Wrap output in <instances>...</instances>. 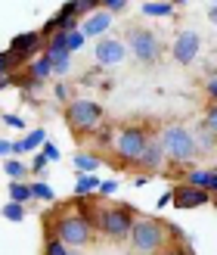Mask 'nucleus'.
Here are the masks:
<instances>
[{"instance_id": "nucleus-31", "label": "nucleus", "mask_w": 217, "mask_h": 255, "mask_svg": "<svg viewBox=\"0 0 217 255\" xmlns=\"http://www.w3.org/2000/svg\"><path fill=\"white\" fill-rule=\"evenodd\" d=\"M93 137H96V143H99V146H115V134L109 131V128H96V134H93Z\"/></svg>"}, {"instance_id": "nucleus-21", "label": "nucleus", "mask_w": 217, "mask_h": 255, "mask_svg": "<svg viewBox=\"0 0 217 255\" xmlns=\"http://www.w3.org/2000/svg\"><path fill=\"white\" fill-rule=\"evenodd\" d=\"M47 131H44V128H34V131H28V137H22V143H25V149H28V152H41V146L47 143Z\"/></svg>"}, {"instance_id": "nucleus-38", "label": "nucleus", "mask_w": 217, "mask_h": 255, "mask_svg": "<svg viewBox=\"0 0 217 255\" xmlns=\"http://www.w3.org/2000/svg\"><path fill=\"white\" fill-rule=\"evenodd\" d=\"M3 125H9V128H25V122L19 116H3Z\"/></svg>"}, {"instance_id": "nucleus-39", "label": "nucleus", "mask_w": 217, "mask_h": 255, "mask_svg": "<svg viewBox=\"0 0 217 255\" xmlns=\"http://www.w3.org/2000/svg\"><path fill=\"white\" fill-rule=\"evenodd\" d=\"M0 156H12V140H0Z\"/></svg>"}, {"instance_id": "nucleus-34", "label": "nucleus", "mask_w": 217, "mask_h": 255, "mask_svg": "<svg viewBox=\"0 0 217 255\" xmlns=\"http://www.w3.org/2000/svg\"><path fill=\"white\" fill-rule=\"evenodd\" d=\"M47 165H50V162L41 156V152H34V159H31V174H41V171L47 168Z\"/></svg>"}, {"instance_id": "nucleus-43", "label": "nucleus", "mask_w": 217, "mask_h": 255, "mask_svg": "<svg viewBox=\"0 0 217 255\" xmlns=\"http://www.w3.org/2000/svg\"><path fill=\"white\" fill-rule=\"evenodd\" d=\"M16 84V78H12V75H6V78H0V91H6V87H12Z\"/></svg>"}, {"instance_id": "nucleus-6", "label": "nucleus", "mask_w": 217, "mask_h": 255, "mask_svg": "<svg viewBox=\"0 0 217 255\" xmlns=\"http://www.w3.org/2000/svg\"><path fill=\"white\" fill-rule=\"evenodd\" d=\"M127 50L143 62V66H155L158 56H161V41L155 31L149 28H131L127 31Z\"/></svg>"}, {"instance_id": "nucleus-35", "label": "nucleus", "mask_w": 217, "mask_h": 255, "mask_svg": "<svg viewBox=\"0 0 217 255\" xmlns=\"http://www.w3.org/2000/svg\"><path fill=\"white\" fill-rule=\"evenodd\" d=\"M112 193H118V181H103L99 184V196H112Z\"/></svg>"}, {"instance_id": "nucleus-9", "label": "nucleus", "mask_w": 217, "mask_h": 255, "mask_svg": "<svg viewBox=\"0 0 217 255\" xmlns=\"http://www.w3.org/2000/svg\"><path fill=\"white\" fill-rule=\"evenodd\" d=\"M202 53V34L196 31H180L174 37V59L180 62V66H189V62H196V56Z\"/></svg>"}, {"instance_id": "nucleus-11", "label": "nucleus", "mask_w": 217, "mask_h": 255, "mask_svg": "<svg viewBox=\"0 0 217 255\" xmlns=\"http://www.w3.org/2000/svg\"><path fill=\"white\" fill-rule=\"evenodd\" d=\"M78 19H81V16H78V6H74V0H72V3H62V9L44 25V34L53 37L56 31H78Z\"/></svg>"}, {"instance_id": "nucleus-36", "label": "nucleus", "mask_w": 217, "mask_h": 255, "mask_svg": "<svg viewBox=\"0 0 217 255\" xmlns=\"http://www.w3.org/2000/svg\"><path fill=\"white\" fill-rule=\"evenodd\" d=\"M205 94H208V100H211V103H217V75H214V78L205 84Z\"/></svg>"}, {"instance_id": "nucleus-1", "label": "nucleus", "mask_w": 217, "mask_h": 255, "mask_svg": "<svg viewBox=\"0 0 217 255\" xmlns=\"http://www.w3.org/2000/svg\"><path fill=\"white\" fill-rule=\"evenodd\" d=\"M93 231H96V227L87 221L81 212H69V215H62V218L53 224V231L47 234V240L56 237L59 243H66L69 249H84L93 240Z\"/></svg>"}, {"instance_id": "nucleus-2", "label": "nucleus", "mask_w": 217, "mask_h": 255, "mask_svg": "<svg viewBox=\"0 0 217 255\" xmlns=\"http://www.w3.org/2000/svg\"><path fill=\"white\" fill-rule=\"evenodd\" d=\"M134 224H137V206L121 202V206H103L96 231H103V237L109 240H127L134 234Z\"/></svg>"}, {"instance_id": "nucleus-3", "label": "nucleus", "mask_w": 217, "mask_h": 255, "mask_svg": "<svg viewBox=\"0 0 217 255\" xmlns=\"http://www.w3.org/2000/svg\"><path fill=\"white\" fill-rule=\"evenodd\" d=\"M161 149H164V156H168L171 162H177V165H186L189 159L199 152V143H196V134L189 131V128H183V125H168L161 131Z\"/></svg>"}, {"instance_id": "nucleus-12", "label": "nucleus", "mask_w": 217, "mask_h": 255, "mask_svg": "<svg viewBox=\"0 0 217 255\" xmlns=\"http://www.w3.org/2000/svg\"><path fill=\"white\" fill-rule=\"evenodd\" d=\"M124 59H127V47L118 41V37H103V41H96V62L99 66H118Z\"/></svg>"}, {"instance_id": "nucleus-29", "label": "nucleus", "mask_w": 217, "mask_h": 255, "mask_svg": "<svg viewBox=\"0 0 217 255\" xmlns=\"http://www.w3.org/2000/svg\"><path fill=\"white\" fill-rule=\"evenodd\" d=\"M72 69V53L66 56H53V75H66Z\"/></svg>"}, {"instance_id": "nucleus-24", "label": "nucleus", "mask_w": 217, "mask_h": 255, "mask_svg": "<svg viewBox=\"0 0 217 255\" xmlns=\"http://www.w3.org/2000/svg\"><path fill=\"white\" fill-rule=\"evenodd\" d=\"M0 215H3L6 221H12V224H19V221H25V206H19V202H3V209H0Z\"/></svg>"}, {"instance_id": "nucleus-13", "label": "nucleus", "mask_w": 217, "mask_h": 255, "mask_svg": "<svg viewBox=\"0 0 217 255\" xmlns=\"http://www.w3.org/2000/svg\"><path fill=\"white\" fill-rule=\"evenodd\" d=\"M164 149H161V140L158 137H149V143H146V149H143V156H140V162H137V168L143 171V174H155V171H161L164 168Z\"/></svg>"}, {"instance_id": "nucleus-28", "label": "nucleus", "mask_w": 217, "mask_h": 255, "mask_svg": "<svg viewBox=\"0 0 217 255\" xmlns=\"http://www.w3.org/2000/svg\"><path fill=\"white\" fill-rule=\"evenodd\" d=\"M84 44H87V37H84L81 28H78V31H69V53H78Z\"/></svg>"}, {"instance_id": "nucleus-18", "label": "nucleus", "mask_w": 217, "mask_h": 255, "mask_svg": "<svg viewBox=\"0 0 217 255\" xmlns=\"http://www.w3.org/2000/svg\"><path fill=\"white\" fill-rule=\"evenodd\" d=\"M99 159L96 152H74V171L78 174H96V168H99Z\"/></svg>"}, {"instance_id": "nucleus-46", "label": "nucleus", "mask_w": 217, "mask_h": 255, "mask_svg": "<svg viewBox=\"0 0 217 255\" xmlns=\"http://www.w3.org/2000/svg\"><path fill=\"white\" fill-rule=\"evenodd\" d=\"M211 202H214V206H217V196H211Z\"/></svg>"}, {"instance_id": "nucleus-16", "label": "nucleus", "mask_w": 217, "mask_h": 255, "mask_svg": "<svg viewBox=\"0 0 217 255\" xmlns=\"http://www.w3.org/2000/svg\"><path fill=\"white\" fill-rule=\"evenodd\" d=\"M99 177L96 174H78V181H74V199H84V196H90V193H99Z\"/></svg>"}, {"instance_id": "nucleus-23", "label": "nucleus", "mask_w": 217, "mask_h": 255, "mask_svg": "<svg viewBox=\"0 0 217 255\" xmlns=\"http://www.w3.org/2000/svg\"><path fill=\"white\" fill-rule=\"evenodd\" d=\"M31 193H34V199H41V202H56V190L50 187L47 181H31Z\"/></svg>"}, {"instance_id": "nucleus-47", "label": "nucleus", "mask_w": 217, "mask_h": 255, "mask_svg": "<svg viewBox=\"0 0 217 255\" xmlns=\"http://www.w3.org/2000/svg\"><path fill=\"white\" fill-rule=\"evenodd\" d=\"M211 171H214V174H217V162H214V168H211Z\"/></svg>"}, {"instance_id": "nucleus-14", "label": "nucleus", "mask_w": 217, "mask_h": 255, "mask_svg": "<svg viewBox=\"0 0 217 255\" xmlns=\"http://www.w3.org/2000/svg\"><path fill=\"white\" fill-rule=\"evenodd\" d=\"M109 25H112V16L106 9H99V12H93V16H87V22L81 25V31H84V37H96V41H103V34L109 31Z\"/></svg>"}, {"instance_id": "nucleus-40", "label": "nucleus", "mask_w": 217, "mask_h": 255, "mask_svg": "<svg viewBox=\"0 0 217 255\" xmlns=\"http://www.w3.org/2000/svg\"><path fill=\"white\" fill-rule=\"evenodd\" d=\"M25 152H28V149H25L22 140H12V156H25Z\"/></svg>"}, {"instance_id": "nucleus-41", "label": "nucleus", "mask_w": 217, "mask_h": 255, "mask_svg": "<svg viewBox=\"0 0 217 255\" xmlns=\"http://www.w3.org/2000/svg\"><path fill=\"white\" fill-rule=\"evenodd\" d=\"M171 199H174V196H171V190H168V193H161V196H158L155 206H158V209H164V206H171Z\"/></svg>"}, {"instance_id": "nucleus-44", "label": "nucleus", "mask_w": 217, "mask_h": 255, "mask_svg": "<svg viewBox=\"0 0 217 255\" xmlns=\"http://www.w3.org/2000/svg\"><path fill=\"white\" fill-rule=\"evenodd\" d=\"M208 193L217 196V174H211V184H208Z\"/></svg>"}, {"instance_id": "nucleus-30", "label": "nucleus", "mask_w": 217, "mask_h": 255, "mask_svg": "<svg viewBox=\"0 0 217 255\" xmlns=\"http://www.w3.org/2000/svg\"><path fill=\"white\" fill-rule=\"evenodd\" d=\"M99 6H103L109 16H118V12H124V9H127V0H103Z\"/></svg>"}, {"instance_id": "nucleus-25", "label": "nucleus", "mask_w": 217, "mask_h": 255, "mask_svg": "<svg viewBox=\"0 0 217 255\" xmlns=\"http://www.w3.org/2000/svg\"><path fill=\"white\" fill-rule=\"evenodd\" d=\"M202 128L217 140V103H208V109H205V116H202Z\"/></svg>"}, {"instance_id": "nucleus-32", "label": "nucleus", "mask_w": 217, "mask_h": 255, "mask_svg": "<svg viewBox=\"0 0 217 255\" xmlns=\"http://www.w3.org/2000/svg\"><path fill=\"white\" fill-rule=\"evenodd\" d=\"M41 156H44L47 162H56V159H59V146H56V143H50V140H47V143L41 146Z\"/></svg>"}, {"instance_id": "nucleus-27", "label": "nucleus", "mask_w": 217, "mask_h": 255, "mask_svg": "<svg viewBox=\"0 0 217 255\" xmlns=\"http://www.w3.org/2000/svg\"><path fill=\"white\" fill-rule=\"evenodd\" d=\"M16 66H19V59L12 56L9 50H3V53H0V78H6V75L16 69Z\"/></svg>"}, {"instance_id": "nucleus-42", "label": "nucleus", "mask_w": 217, "mask_h": 255, "mask_svg": "<svg viewBox=\"0 0 217 255\" xmlns=\"http://www.w3.org/2000/svg\"><path fill=\"white\" fill-rule=\"evenodd\" d=\"M53 94H56V100H69V87H66V84H56Z\"/></svg>"}, {"instance_id": "nucleus-45", "label": "nucleus", "mask_w": 217, "mask_h": 255, "mask_svg": "<svg viewBox=\"0 0 217 255\" xmlns=\"http://www.w3.org/2000/svg\"><path fill=\"white\" fill-rule=\"evenodd\" d=\"M208 19L217 25V3H214V6H208Z\"/></svg>"}, {"instance_id": "nucleus-22", "label": "nucleus", "mask_w": 217, "mask_h": 255, "mask_svg": "<svg viewBox=\"0 0 217 255\" xmlns=\"http://www.w3.org/2000/svg\"><path fill=\"white\" fill-rule=\"evenodd\" d=\"M211 168H193V171H189L186 174V184H193V187H199V190H205V193H208V184H211Z\"/></svg>"}, {"instance_id": "nucleus-19", "label": "nucleus", "mask_w": 217, "mask_h": 255, "mask_svg": "<svg viewBox=\"0 0 217 255\" xmlns=\"http://www.w3.org/2000/svg\"><path fill=\"white\" fill-rule=\"evenodd\" d=\"M9 199L19 202V206H28V202L34 199L31 184H25V181H9Z\"/></svg>"}, {"instance_id": "nucleus-10", "label": "nucleus", "mask_w": 217, "mask_h": 255, "mask_svg": "<svg viewBox=\"0 0 217 255\" xmlns=\"http://www.w3.org/2000/svg\"><path fill=\"white\" fill-rule=\"evenodd\" d=\"M41 47H44V31H25L9 41V53L22 62V59H31Z\"/></svg>"}, {"instance_id": "nucleus-33", "label": "nucleus", "mask_w": 217, "mask_h": 255, "mask_svg": "<svg viewBox=\"0 0 217 255\" xmlns=\"http://www.w3.org/2000/svg\"><path fill=\"white\" fill-rule=\"evenodd\" d=\"M74 6H78V16H87L90 9L99 6V0H74ZM90 16H93V12H90Z\"/></svg>"}, {"instance_id": "nucleus-5", "label": "nucleus", "mask_w": 217, "mask_h": 255, "mask_svg": "<svg viewBox=\"0 0 217 255\" xmlns=\"http://www.w3.org/2000/svg\"><path fill=\"white\" fill-rule=\"evenodd\" d=\"M146 143H149V134L143 128L131 125V128H121V131L115 134V146L112 149L124 165H137L140 156H143V149H146Z\"/></svg>"}, {"instance_id": "nucleus-20", "label": "nucleus", "mask_w": 217, "mask_h": 255, "mask_svg": "<svg viewBox=\"0 0 217 255\" xmlns=\"http://www.w3.org/2000/svg\"><path fill=\"white\" fill-rule=\"evenodd\" d=\"M28 165L25 162H19V159H6L3 162V174L9 177V181H25V177H28Z\"/></svg>"}, {"instance_id": "nucleus-17", "label": "nucleus", "mask_w": 217, "mask_h": 255, "mask_svg": "<svg viewBox=\"0 0 217 255\" xmlns=\"http://www.w3.org/2000/svg\"><path fill=\"white\" fill-rule=\"evenodd\" d=\"M28 72H31V78H34V81H47L50 75H53V59L47 56V50H44L41 56H34V59H31V69H28Z\"/></svg>"}, {"instance_id": "nucleus-26", "label": "nucleus", "mask_w": 217, "mask_h": 255, "mask_svg": "<svg viewBox=\"0 0 217 255\" xmlns=\"http://www.w3.org/2000/svg\"><path fill=\"white\" fill-rule=\"evenodd\" d=\"M44 255H81V252H78V249H69L66 243H59L56 237H50L47 246H44Z\"/></svg>"}, {"instance_id": "nucleus-15", "label": "nucleus", "mask_w": 217, "mask_h": 255, "mask_svg": "<svg viewBox=\"0 0 217 255\" xmlns=\"http://www.w3.org/2000/svg\"><path fill=\"white\" fill-rule=\"evenodd\" d=\"M174 9H177V3H171V0H146L140 6V12L149 19H168V16H174Z\"/></svg>"}, {"instance_id": "nucleus-7", "label": "nucleus", "mask_w": 217, "mask_h": 255, "mask_svg": "<svg viewBox=\"0 0 217 255\" xmlns=\"http://www.w3.org/2000/svg\"><path fill=\"white\" fill-rule=\"evenodd\" d=\"M66 119L74 131H81V134L96 131L99 122H103V106L93 103V100H72L69 109H66Z\"/></svg>"}, {"instance_id": "nucleus-4", "label": "nucleus", "mask_w": 217, "mask_h": 255, "mask_svg": "<svg viewBox=\"0 0 217 255\" xmlns=\"http://www.w3.org/2000/svg\"><path fill=\"white\" fill-rule=\"evenodd\" d=\"M168 231L171 227H164L155 218H137L131 243H134L137 252H143V255H158L164 246H168Z\"/></svg>"}, {"instance_id": "nucleus-37", "label": "nucleus", "mask_w": 217, "mask_h": 255, "mask_svg": "<svg viewBox=\"0 0 217 255\" xmlns=\"http://www.w3.org/2000/svg\"><path fill=\"white\" fill-rule=\"evenodd\" d=\"M158 255H193L189 249H183V246H164Z\"/></svg>"}, {"instance_id": "nucleus-8", "label": "nucleus", "mask_w": 217, "mask_h": 255, "mask_svg": "<svg viewBox=\"0 0 217 255\" xmlns=\"http://www.w3.org/2000/svg\"><path fill=\"white\" fill-rule=\"evenodd\" d=\"M171 206L180 209V212H193V209H202L205 202H211V193H205V190H199L193 184H180L171 190Z\"/></svg>"}]
</instances>
